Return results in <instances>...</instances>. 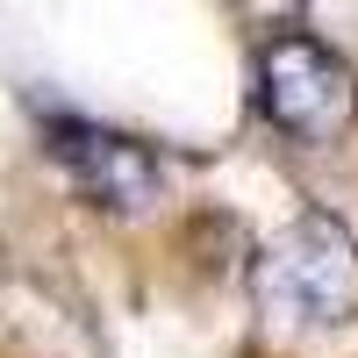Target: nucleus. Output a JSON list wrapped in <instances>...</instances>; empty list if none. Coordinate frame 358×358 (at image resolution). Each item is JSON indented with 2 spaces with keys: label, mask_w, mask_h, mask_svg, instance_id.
<instances>
[{
  "label": "nucleus",
  "mask_w": 358,
  "mask_h": 358,
  "mask_svg": "<svg viewBox=\"0 0 358 358\" xmlns=\"http://www.w3.org/2000/svg\"><path fill=\"white\" fill-rule=\"evenodd\" d=\"M251 301L273 330H344L358 315V244L337 215H294L273 244L251 258Z\"/></svg>",
  "instance_id": "obj_1"
},
{
  "label": "nucleus",
  "mask_w": 358,
  "mask_h": 358,
  "mask_svg": "<svg viewBox=\"0 0 358 358\" xmlns=\"http://www.w3.org/2000/svg\"><path fill=\"white\" fill-rule=\"evenodd\" d=\"M258 108L294 143H337L358 115L351 65L315 36H273L258 50Z\"/></svg>",
  "instance_id": "obj_2"
},
{
  "label": "nucleus",
  "mask_w": 358,
  "mask_h": 358,
  "mask_svg": "<svg viewBox=\"0 0 358 358\" xmlns=\"http://www.w3.org/2000/svg\"><path fill=\"white\" fill-rule=\"evenodd\" d=\"M50 151L65 158V172L79 179V194L101 208V215H151L165 201V165L151 143H136L122 129H101V122H57L50 129Z\"/></svg>",
  "instance_id": "obj_3"
}]
</instances>
